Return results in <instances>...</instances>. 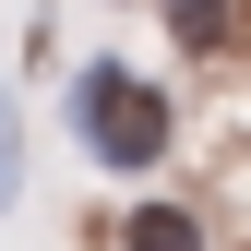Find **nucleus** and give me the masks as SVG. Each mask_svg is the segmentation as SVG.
Here are the masks:
<instances>
[{
	"instance_id": "2",
	"label": "nucleus",
	"mask_w": 251,
	"mask_h": 251,
	"mask_svg": "<svg viewBox=\"0 0 251 251\" xmlns=\"http://www.w3.org/2000/svg\"><path fill=\"white\" fill-rule=\"evenodd\" d=\"M120 251H203V227H192L179 203H144L132 227H120Z\"/></svg>"
},
{
	"instance_id": "1",
	"label": "nucleus",
	"mask_w": 251,
	"mask_h": 251,
	"mask_svg": "<svg viewBox=\"0 0 251 251\" xmlns=\"http://www.w3.org/2000/svg\"><path fill=\"white\" fill-rule=\"evenodd\" d=\"M72 132L96 168H155L168 155V96H155L144 72H120V60H96V72L72 84Z\"/></svg>"
},
{
	"instance_id": "4",
	"label": "nucleus",
	"mask_w": 251,
	"mask_h": 251,
	"mask_svg": "<svg viewBox=\"0 0 251 251\" xmlns=\"http://www.w3.org/2000/svg\"><path fill=\"white\" fill-rule=\"evenodd\" d=\"M12 155H24V132H12V96H0V215H12Z\"/></svg>"
},
{
	"instance_id": "3",
	"label": "nucleus",
	"mask_w": 251,
	"mask_h": 251,
	"mask_svg": "<svg viewBox=\"0 0 251 251\" xmlns=\"http://www.w3.org/2000/svg\"><path fill=\"white\" fill-rule=\"evenodd\" d=\"M168 24H179V48H227V0H168Z\"/></svg>"
}]
</instances>
